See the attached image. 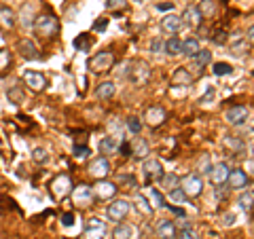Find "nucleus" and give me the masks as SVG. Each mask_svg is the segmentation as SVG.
<instances>
[{"label": "nucleus", "instance_id": "14", "mask_svg": "<svg viewBox=\"0 0 254 239\" xmlns=\"http://www.w3.org/2000/svg\"><path fill=\"white\" fill-rule=\"evenodd\" d=\"M229 172H231V170H229L227 163H216V165H214L212 170H210V180L214 182V184H218V186L225 184L227 178H229Z\"/></svg>", "mask_w": 254, "mask_h": 239}, {"label": "nucleus", "instance_id": "25", "mask_svg": "<svg viewBox=\"0 0 254 239\" xmlns=\"http://www.w3.org/2000/svg\"><path fill=\"white\" fill-rule=\"evenodd\" d=\"M199 41L193 36V38H187V41H182V55H187V58H195V53L199 51Z\"/></svg>", "mask_w": 254, "mask_h": 239}, {"label": "nucleus", "instance_id": "27", "mask_svg": "<svg viewBox=\"0 0 254 239\" xmlns=\"http://www.w3.org/2000/svg\"><path fill=\"white\" fill-rule=\"evenodd\" d=\"M197 11H199L201 17H212V15L216 13V4H214V0H201V2L197 4Z\"/></svg>", "mask_w": 254, "mask_h": 239}, {"label": "nucleus", "instance_id": "33", "mask_svg": "<svg viewBox=\"0 0 254 239\" xmlns=\"http://www.w3.org/2000/svg\"><path fill=\"white\" fill-rule=\"evenodd\" d=\"M172 81L176 83V85H189L190 83V74L187 72L185 68H178L176 72H174V76H172Z\"/></svg>", "mask_w": 254, "mask_h": 239}, {"label": "nucleus", "instance_id": "32", "mask_svg": "<svg viewBox=\"0 0 254 239\" xmlns=\"http://www.w3.org/2000/svg\"><path fill=\"white\" fill-rule=\"evenodd\" d=\"M212 72L216 76H227V74L233 72V66H231V63H227V61H216L212 66Z\"/></svg>", "mask_w": 254, "mask_h": 239}, {"label": "nucleus", "instance_id": "31", "mask_svg": "<svg viewBox=\"0 0 254 239\" xmlns=\"http://www.w3.org/2000/svg\"><path fill=\"white\" fill-rule=\"evenodd\" d=\"M237 205H240L242 210H252V205H254V193H250V190H246V193L240 195V199H237Z\"/></svg>", "mask_w": 254, "mask_h": 239}, {"label": "nucleus", "instance_id": "41", "mask_svg": "<svg viewBox=\"0 0 254 239\" xmlns=\"http://www.w3.org/2000/svg\"><path fill=\"white\" fill-rule=\"evenodd\" d=\"M127 129H129L131 133H140V129H142L140 119H136V117H129V119H127Z\"/></svg>", "mask_w": 254, "mask_h": 239}, {"label": "nucleus", "instance_id": "3", "mask_svg": "<svg viewBox=\"0 0 254 239\" xmlns=\"http://www.w3.org/2000/svg\"><path fill=\"white\" fill-rule=\"evenodd\" d=\"M142 176H144L146 184H155V182H163L165 170L157 159H148V161L142 163Z\"/></svg>", "mask_w": 254, "mask_h": 239}, {"label": "nucleus", "instance_id": "2", "mask_svg": "<svg viewBox=\"0 0 254 239\" xmlns=\"http://www.w3.org/2000/svg\"><path fill=\"white\" fill-rule=\"evenodd\" d=\"M36 30L38 36H45V38H53L55 34L60 32V21L55 19V15L51 13H43L38 15V17H34V26H32Z\"/></svg>", "mask_w": 254, "mask_h": 239}, {"label": "nucleus", "instance_id": "4", "mask_svg": "<svg viewBox=\"0 0 254 239\" xmlns=\"http://www.w3.org/2000/svg\"><path fill=\"white\" fill-rule=\"evenodd\" d=\"M180 188L187 197H199L203 193V180L199 174H187V176L180 180Z\"/></svg>", "mask_w": 254, "mask_h": 239}, {"label": "nucleus", "instance_id": "8", "mask_svg": "<svg viewBox=\"0 0 254 239\" xmlns=\"http://www.w3.org/2000/svg\"><path fill=\"white\" fill-rule=\"evenodd\" d=\"M85 239H104L106 235V225L100 218H89L85 222V231H83Z\"/></svg>", "mask_w": 254, "mask_h": 239}, {"label": "nucleus", "instance_id": "46", "mask_svg": "<svg viewBox=\"0 0 254 239\" xmlns=\"http://www.w3.org/2000/svg\"><path fill=\"white\" fill-rule=\"evenodd\" d=\"M106 26H108V19L100 17V21H95V23H93V30H95V32H104Z\"/></svg>", "mask_w": 254, "mask_h": 239}, {"label": "nucleus", "instance_id": "52", "mask_svg": "<svg viewBox=\"0 0 254 239\" xmlns=\"http://www.w3.org/2000/svg\"><path fill=\"white\" fill-rule=\"evenodd\" d=\"M133 2H138V4H142V2H144V0H133Z\"/></svg>", "mask_w": 254, "mask_h": 239}, {"label": "nucleus", "instance_id": "40", "mask_svg": "<svg viewBox=\"0 0 254 239\" xmlns=\"http://www.w3.org/2000/svg\"><path fill=\"white\" fill-rule=\"evenodd\" d=\"M11 66V53L6 49H0V72H4Z\"/></svg>", "mask_w": 254, "mask_h": 239}, {"label": "nucleus", "instance_id": "29", "mask_svg": "<svg viewBox=\"0 0 254 239\" xmlns=\"http://www.w3.org/2000/svg\"><path fill=\"white\" fill-rule=\"evenodd\" d=\"M165 53L168 55H178L182 53V41L178 36H172L168 43H165Z\"/></svg>", "mask_w": 254, "mask_h": 239}, {"label": "nucleus", "instance_id": "11", "mask_svg": "<svg viewBox=\"0 0 254 239\" xmlns=\"http://www.w3.org/2000/svg\"><path fill=\"white\" fill-rule=\"evenodd\" d=\"M23 81L28 83V87L32 91H43L47 87V78L43 72H36V70H26L23 72Z\"/></svg>", "mask_w": 254, "mask_h": 239}, {"label": "nucleus", "instance_id": "9", "mask_svg": "<svg viewBox=\"0 0 254 239\" xmlns=\"http://www.w3.org/2000/svg\"><path fill=\"white\" fill-rule=\"evenodd\" d=\"M72 199H74V205L78 208H89L93 203V188H89L87 184H81L72 190Z\"/></svg>", "mask_w": 254, "mask_h": 239}, {"label": "nucleus", "instance_id": "48", "mask_svg": "<svg viewBox=\"0 0 254 239\" xmlns=\"http://www.w3.org/2000/svg\"><path fill=\"white\" fill-rule=\"evenodd\" d=\"M6 95H9V98H11L13 102H19V100H21V93H19L17 87H13V89H9V93H6Z\"/></svg>", "mask_w": 254, "mask_h": 239}, {"label": "nucleus", "instance_id": "20", "mask_svg": "<svg viewBox=\"0 0 254 239\" xmlns=\"http://www.w3.org/2000/svg\"><path fill=\"white\" fill-rule=\"evenodd\" d=\"M148 153H150L148 142L144 138H133V142L129 144V155L131 157H138V159H144Z\"/></svg>", "mask_w": 254, "mask_h": 239}, {"label": "nucleus", "instance_id": "45", "mask_svg": "<svg viewBox=\"0 0 254 239\" xmlns=\"http://www.w3.org/2000/svg\"><path fill=\"white\" fill-rule=\"evenodd\" d=\"M163 49H165V43L161 41V38H155L153 45H150V51H153V53H159V51H163Z\"/></svg>", "mask_w": 254, "mask_h": 239}, {"label": "nucleus", "instance_id": "38", "mask_svg": "<svg viewBox=\"0 0 254 239\" xmlns=\"http://www.w3.org/2000/svg\"><path fill=\"white\" fill-rule=\"evenodd\" d=\"M32 159H34L36 163H47L49 161V155H47L45 148H34L32 150Z\"/></svg>", "mask_w": 254, "mask_h": 239}, {"label": "nucleus", "instance_id": "10", "mask_svg": "<svg viewBox=\"0 0 254 239\" xmlns=\"http://www.w3.org/2000/svg\"><path fill=\"white\" fill-rule=\"evenodd\" d=\"M89 174L95 178V180H104L108 174H110V163L106 157H98L93 159V161L89 163Z\"/></svg>", "mask_w": 254, "mask_h": 239}, {"label": "nucleus", "instance_id": "34", "mask_svg": "<svg viewBox=\"0 0 254 239\" xmlns=\"http://www.w3.org/2000/svg\"><path fill=\"white\" fill-rule=\"evenodd\" d=\"M195 63H197V66H205V63H210V60H212V51H208V49H199V51H197L195 53Z\"/></svg>", "mask_w": 254, "mask_h": 239}, {"label": "nucleus", "instance_id": "36", "mask_svg": "<svg viewBox=\"0 0 254 239\" xmlns=\"http://www.w3.org/2000/svg\"><path fill=\"white\" fill-rule=\"evenodd\" d=\"M136 203H138V208L144 212V214H153V205H150L146 195H136Z\"/></svg>", "mask_w": 254, "mask_h": 239}, {"label": "nucleus", "instance_id": "22", "mask_svg": "<svg viewBox=\"0 0 254 239\" xmlns=\"http://www.w3.org/2000/svg\"><path fill=\"white\" fill-rule=\"evenodd\" d=\"M117 91V87L113 81H104V83H100L98 87H95V95H98L100 100H110L115 95Z\"/></svg>", "mask_w": 254, "mask_h": 239}, {"label": "nucleus", "instance_id": "1", "mask_svg": "<svg viewBox=\"0 0 254 239\" xmlns=\"http://www.w3.org/2000/svg\"><path fill=\"white\" fill-rule=\"evenodd\" d=\"M148 76H150V68H148L146 61L133 60L125 66V78L133 85H144L148 81Z\"/></svg>", "mask_w": 254, "mask_h": 239}, {"label": "nucleus", "instance_id": "24", "mask_svg": "<svg viewBox=\"0 0 254 239\" xmlns=\"http://www.w3.org/2000/svg\"><path fill=\"white\" fill-rule=\"evenodd\" d=\"M15 13L13 9H9V6H0V26L6 28V30H11L15 26Z\"/></svg>", "mask_w": 254, "mask_h": 239}, {"label": "nucleus", "instance_id": "44", "mask_svg": "<svg viewBox=\"0 0 254 239\" xmlns=\"http://www.w3.org/2000/svg\"><path fill=\"white\" fill-rule=\"evenodd\" d=\"M125 4H127V0H108V2H106V9L117 11V9H123Z\"/></svg>", "mask_w": 254, "mask_h": 239}, {"label": "nucleus", "instance_id": "47", "mask_svg": "<svg viewBox=\"0 0 254 239\" xmlns=\"http://www.w3.org/2000/svg\"><path fill=\"white\" fill-rule=\"evenodd\" d=\"M72 222H74V214H72V212H66V214L62 216V225H64V227H70Z\"/></svg>", "mask_w": 254, "mask_h": 239}, {"label": "nucleus", "instance_id": "18", "mask_svg": "<svg viewBox=\"0 0 254 239\" xmlns=\"http://www.w3.org/2000/svg\"><path fill=\"white\" fill-rule=\"evenodd\" d=\"M229 186L231 188H246V184H248V174H246L244 170H231L229 172Z\"/></svg>", "mask_w": 254, "mask_h": 239}, {"label": "nucleus", "instance_id": "15", "mask_svg": "<svg viewBox=\"0 0 254 239\" xmlns=\"http://www.w3.org/2000/svg\"><path fill=\"white\" fill-rule=\"evenodd\" d=\"M17 51L21 53V58H26V60H38L41 55H38V49H36V45L30 41V38H21V41L17 43Z\"/></svg>", "mask_w": 254, "mask_h": 239}, {"label": "nucleus", "instance_id": "37", "mask_svg": "<svg viewBox=\"0 0 254 239\" xmlns=\"http://www.w3.org/2000/svg\"><path fill=\"white\" fill-rule=\"evenodd\" d=\"M170 199H172L174 203L182 205V203H187V199H189V197L182 193V188H172V190H170Z\"/></svg>", "mask_w": 254, "mask_h": 239}, {"label": "nucleus", "instance_id": "16", "mask_svg": "<svg viewBox=\"0 0 254 239\" xmlns=\"http://www.w3.org/2000/svg\"><path fill=\"white\" fill-rule=\"evenodd\" d=\"M144 121L148 123V125H161L163 121H165V110L161 108V106H150V108H146V113H144Z\"/></svg>", "mask_w": 254, "mask_h": 239}, {"label": "nucleus", "instance_id": "12", "mask_svg": "<svg viewBox=\"0 0 254 239\" xmlns=\"http://www.w3.org/2000/svg\"><path fill=\"white\" fill-rule=\"evenodd\" d=\"M93 195L98 199L108 201V199H113L117 195V184L115 182H108V180H100L98 184H95V188H93Z\"/></svg>", "mask_w": 254, "mask_h": 239}, {"label": "nucleus", "instance_id": "23", "mask_svg": "<svg viewBox=\"0 0 254 239\" xmlns=\"http://www.w3.org/2000/svg\"><path fill=\"white\" fill-rule=\"evenodd\" d=\"M119 150V140L113 138V135H106V138H102L100 142V153L102 155H115Z\"/></svg>", "mask_w": 254, "mask_h": 239}, {"label": "nucleus", "instance_id": "39", "mask_svg": "<svg viewBox=\"0 0 254 239\" xmlns=\"http://www.w3.org/2000/svg\"><path fill=\"white\" fill-rule=\"evenodd\" d=\"M178 239H199V237H197V231L195 229H190L189 225H185V227L180 229Z\"/></svg>", "mask_w": 254, "mask_h": 239}, {"label": "nucleus", "instance_id": "13", "mask_svg": "<svg viewBox=\"0 0 254 239\" xmlns=\"http://www.w3.org/2000/svg\"><path fill=\"white\" fill-rule=\"evenodd\" d=\"M225 119L231 125H242V123H246V119H248V108L246 106H231L227 110Z\"/></svg>", "mask_w": 254, "mask_h": 239}, {"label": "nucleus", "instance_id": "28", "mask_svg": "<svg viewBox=\"0 0 254 239\" xmlns=\"http://www.w3.org/2000/svg\"><path fill=\"white\" fill-rule=\"evenodd\" d=\"M148 201H150V205H153V210L155 208H165V197L159 193L157 188H148Z\"/></svg>", "mask_w": 254, "mask_h": 239}, {"label": "nucleus", "instance_id": "43", "mask_svg": "<svg viewBox=\"0 0 254 239\" xmlns=\"http://www.w3.org/2000/svg\"><path fill=\"white\" fill-rule=\"evenodd\" d=\"M214 95H216V91H214V87H208V89H205V93L199 98V104H208V102H212V100H214Z\"/></svg>", "mask_w": 254, "mask_h": 239}, {"label": "nucleus", "instance_id": "26", "mask_svg": "<svg viewBox=\"0 0 254 239\" xmlns=\"http://www.w3.org/2000/svg\"><path fill=\"white\" fill-rule=\"evenodd\" d=\"M113 235H115V239H133V227L121 222V225H117Z\"/></svg>", "mask_w": 254, "mask_h": 239}, {"label": "nucleus", "instance_id": "35", "mask_svg": "<svg viewBox=\"0 0 254 239\" xmlns=\"http://www.w3.org/2000/svg\"><path fill=\"white\" fill-rule=\"evenodd\" d=\"M21 26L32 28L34 26V17H32V6H23L21 9Z\"/></svg>", "mask_w": 254, "mask_h": 239}, {"label": "nucleus", "instance_id": "30", "mask_svg": "<svg viewBox=\"0 0 254 239\" xmlns=\"http://www.w3.org/2000/svg\"><path fill=\"white\" fill-rule=\"evenodd\" d=\"M91 43H93V36H89V34H78L74 38V47L78 51H89Z\"/></svg>", "mask_w": 254, "mask_h": 239}, {"label": "nucleus", "instance_id": "7", "mask_svg": "<svg viewBox=\"0 0 254 239\" xmlns=\"http://www.w3.org/2000/svg\"><path fill=\"white\" fill-rule=\"evenodd\" d=\"M129 210H131L129 201H125V199H117V201H113L106 208V214H108V218L113 222H121L127 214H129Z\"/></svg>", "mask_w": 254, "mask_h": 239}, {"label": "nucleus", "instance_id": "19", "mask_svg": "<svg viewBox=\"0 0 254 239\" xmlns=\"http://www.w3.org/2000/svg\"><path fill=\"white\" fill-rule=\"evenodd\" d=\"M180 28H182V19L178 15H165L161 19V30L168 32V34H178Z\"/></svg>", "mask_w": 254, "mask_h": 239}, {"label": "nucleus", "instance_id": "51", "mask_svg": "<svg viewBox=\"0 0 254 239\" xmlns=\"http://www.w3.org/2000/svg\"><path fill=\"white\" fill-rule=\"evenodd\" d=\"M233 220H235L233 214H227V216H225V225H233Z\"/></svg>", "mask_w": 254, "mask_h": 239}, {"label": "nucleus", "instance_id": "21", "mask_svg": "<svg viewBox=\"0 0 254 239\" xmlns=\"http://www.w3.org/2000/svg\"><path fill=\"white\" fill-rule=\"evenodd\" d=\"M157 235H159V239H174L176 237V227H174V222L161 220L157 225Z\"/></svg>", "mask_w": 254, "mask_h": 239}, {"label": "nucleus", "instance_id": "6", "mask_svg": "<svg viewBox=\"0 0 254 239\" xmlns=\"http://www.w3.org/2000/svg\"><path fill=\"white\" fill-rule=\"evenodd\" d=\"M113 63H115V55L113 53L110 51H100L89 60V68L93 70V72L102 74V72H108V70L113 68Z\"/></svg>", "mask_w": 254, "mask_h": 239}, {"label": "nucleus", "instance_id": "49", "mask_svg": "<svg viewBox=\"0 0 254 239\" xmlns=\"http://www.w3.org/2000/svg\"><path fill=\"white\" fill-rule=\"evenodd\" d=\"M174 9V2H159L157 4V11H172Z\"/></svg>", "mask_w": 254, "mask_h": 239}, {"label": "nucleus", "instance_id": "50", "mask_svg": "<svg viewBox=\"0 0 254 239\" xmlns=\"http://www.w3.org/2000/svg\"><path fill=\"white\" fill-rule=\"evenodd\" d=\"M248 41L254 45V26H250V28H248Z\"/></svg>", "mask_w": 254, "mask_h": 239}, {"label": "nucleus", "instance_id": "17", "mask_svg": "<svg viewBox=\"0 0 254 239\" xmlns=\"http://www.w3.org/2000/svg\"><path fill=\"white\" fill-rule=\"evenodd\" d=\"M180 19H182V23H187V26H190V28H199L203 17L199 15V11H197L195 6H187L185 13L180 15Z\"/></svg>", "mask_w": 254, "mask_h": 239}, {"label": "nucleus", "instance_id": "42", "mask_svg": "<svg viewBox=\"0 0 254 239\" xmlns=\"http://www.w3.org/2000/svg\"><path fill=\"white\" fill-rule=\"evenodd\" d=\"M91 150H89V146H83V144H74V157H78V159H85L87 155H89Z\"/></svg>", "mask_w": 254, "mask_h": 239}, {"label": "nucleus", "instance_id": "5", "mask_svg": "<svg viewBox=\"0 0 254 239\" xmlns=\"http://www.w3.org/2000/svg\"><path fill=\"white\" fill-rule=\"evenodd\" d=\"M51 195L53 199H64V197H68L70 193H72V180H70L66 174H60V176H55L53 182H51Z\"/></svg>", "mask_w": 254, "mask_h": 239}]
</instances>
